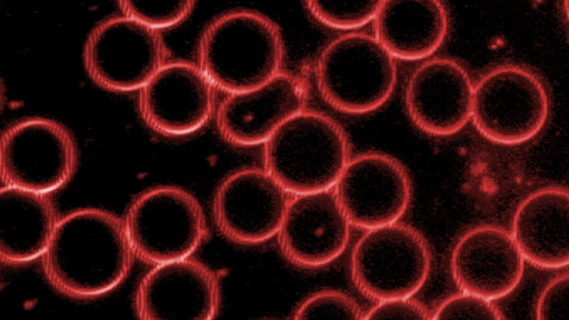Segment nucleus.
<instances>
[{"label": "nucleus", "instance_id": "nucleus-1", "mask_svg": "<svg viewBox=\"0 0 569 320\" xmlns=\"http://www.w3.org/2000/svg\"><path fill=\"white\" fill-rule=\"evenodd\" d=\"M133 257L123 221L108 211L86 208L59 219L42 254V268L61 293L93 298L127 277Z\"/></svg>", "mask_w": 569, "mask_h": 320}, {"label": "nucleus", "instance_id": "nucleus-2", "mask_svg": "<svg viewBox=\"0 0 569 320\" xmlns=\"http://www.w3.org/2000/svg\"><path fill=\"white\" fill-rule=\"evenodd\" d=\"M283 41L279 27L251 10H233L214 19L199 42V67L229 93L258 88L280 72Z\"/></svg>", "mask_w": 569, "mask_h": 320}, {"label": "nucleus", "instance_id": "nucleus-3", "mask_svg": "<svg viewBox=\"0 0 569 320\" xmlns=\"http://www.w3.org/2000/svg\"><path fill=\"white\" fill-rule=\"evenodd\" d=\"M264 143V170L295 194L331 189L349 162L343 129L316 111L295 114Z\"/></svg>", "mask_w": 569, "mask_h": 320}, {"label": "nucleus", "instance_id": "nucleus-4", "mask_svg": "<svg viewBox=\"0 0 569 320\" xmlns=\"http://www.w3.org/2000/svg\"><path fill=\"white\" fill-rule=\"evenodd\" d=\"M316 78L322 98L335 109L361 114L381 107L397 82L395 57L366 33L332 40L320 53Z\"/></svg>", "mask_w": 569, "mask_h": 320}, {"label": "nucleus", "instance_id": "nucleus-5", "mask_svg": "<svg viewBox=\"0 0 569 320\" xmlns=\"http://www.w3.org/2000/svg\"><path fill=\"white\" fill-rule=\"evenodd\" d=\"M123 224L134 257L151 264L188 258L207 232L198 200L171 186L157 187L137 197Z\"/></svg>", "mask_w": 569, "mask_h": 320}, {"label": "nucleus", "instance_id": "nucleus-6", "mask_svg": "<svg viewBox=\"0 0 569 320\" xmlns=\"http://www.w3.org/2000/svg\"><path fill=\"white\" fill-rule=\"evenodd\" d=\"M548 113L542 81L520 66L497 67L473 89V124L495 143L512 146L532 139L543 128Z\"/></svg>", "mask_w": 569, "mask_h": 320}, {"label": "nucleus", "instance_id": "nucleus-7", "mask_svg": "<svg viewBox=\"0 0 569 320\" xmlns=\"http://www.w3.org/2000/svg\"><path fill=\"white\" fill-rule=\"evenodd\" d=\"M430 250L415 228L390 223L368 231L351 254V277L356 287L376 300L409 298L426 282Z\"/></svg>", "mask_w": 569, "mask_h": 320}, {"label": "nucleus", "instance_id": "nucleus-8", "mask_svg": "<svg viewBox=\"0 0 569 320\" xmlns=\"http://www.w3.org/2000/svg\"><path fill=\"white\" fill-rule=\"evenodd\" d=\"M88 74L100 87L140 90L167 62L168 49L154 28L128 16L99 23L84 47Z\"/></svg>", "mask_w": 569, "mask_h": 320}, {"label": "nucleus", "instance_id": "nucleus-9", "mask_svg": "<svg viewBox=\"0 0 569 320\" xmlns=\"http://www.w3.org/2000/svg\"><path fill=\"white\" fill-rule=\"evenodd\" d=\"M77 163L72 136L51 119H26L2 134L0 171L6 186L49 193L69 182Z\"/></svg>", "mask_w": 569, "mask_h": 320}, {"label": "nucleus", "instance_id": "nucleus-10", "mask_svg": "<svg viewBox=\"0 0 569 320\" xmlns=\"http://www.w3.org/2000/svg\"><path fill=\"white\" fill-rule=\"evenodd\" d=\"M335 193L351 224L372 229L397 222L409 206L411 186L397 159L368 152L349 160Z\"/></svg>", "mask_w": 569, "mask_h": 320}, {"label": "nucleus", "instance_id": "nucleus-11", "mask_svg": "<svg viewBox=\"0 0 569 320\" xmlns=\"http://www.w3.org/2000/svg\"><path fill=\"white\" fill-rule=\"evenodd\" d=\"M286 189L266 170L243 169L227 177L213 198V218L228 239L253 244L278 233L288 200Z\"/></svg>", "mask_w": 569, "mask_h": 320}, {"label": "nucleus", "instance_id": "nucleus-12", "mask_svg": "<svg viewBox=\"0 0 569 320\" xmlns=\"http://www.w3.org/2000/svg\"><path fill=\"white\" fill-rule=\"evenodd\" d=\"M213 88L200 67L186 61L166 63L140 89V114L160 134H190L210 120Z\"/></svg>", "mask_w": 569, "mask_h": 320}, {"label": "nucleus", "instance_id": "nucleus-13", "mask_svg": "<svg viewBox=\"0 0 569 320\" xmlns=\"http://www.w3.org/2000/svg\"><path fill=\"white\" fill-rule=\"evenodd\" d=\"M219 306L216 273L189 257L156 264L139 283L134 298L136 312L144 320H210Z\"/></svg>", "mask_w": 569, "mask_h": 320}, {"label": "nucleus", "instance_id": "nucleus-14", "mask_svg": "<svg viewBox=\"0 0 569 320\" xmlns=\"http://www.w3.org/2000/svg\"><path fill=\"white\" fill-rule=\"evenodd\" d=\"M350 224L331 189L296 194L278 231L279 244L292 263L320 267L345 251Z\"/></svg>", "mask_w": 569, "mask_h": 320}, {"label": "nucleus", "instance_id": "nucleus-15", "mask_svg": "<svg viewBox=\"0 0 569 320\" xmlns=\"http://www.w3.org/2000/svg\"><path fill=\"white\" fill-rule=\"evenodd\" d=\"M306 100L303 81L291 73L279 72L258 88L230 93L217 110V127L230 143L259 144L301 112Z\"/></svg>", "mask_w": 569, "mask_h": 320}, {"label": "nucleus", "instance_id": "nucleus-16", "mask_svg": "<svg viewBox=\"0 0 569 320\" xmlns=\"http://www.w3.org/2000/svg\"><path fill=\"white\" fill-rule=\"evenodd\" d=\"M450 267L452 278L462 291L497 300L518 287L525 259L512 234L501 227L483 224L459 239Z\"/></svg>", "mask_w": 569, "mask_h": 320}, {"label": "nucleus", "instance_id": "nucleus-17", "mask_svg": "<svg viewBox=\"0 0 569 320\" xmlns=\"http://www.w3.org/2000/svg\"><path fill=\"white\" fill-rule=\"evenodd\" d=\"M473 86L468 72L449 58L419 66L406 88V107L412 122L433 136L460 131L472 113Z\"/></svg>", "mask_w": 569, "mask_h": 320}, {"label": "nucleus", "instance_id": "nucleus-18", "mask_svg": "<svg viewBox=\"0 0 569 320\" xmlns=\"http://www.w3.org/2000/svg\"><path fill=\"white\" fill-rule=\"evenodd\" d=\"M512 237L533 267L569 266V190L547 187L530 193L515 212Z\"/></svg>", "mask_w": 569, "mask_h": 320}, {"label": "nucleus", "instance_id": "nucleus-19", "mask_svg": "<svg viewBox=\"0 0 569 320\" xmlns=\"http://www.w3.org/2000/svg\"><path fill=\"white\" fill-rule=\"evenodd\" d=\"M448 29L442 0H383L373 19L377 40L403 60L431 56L445 42Z\"/></svg>", "mask_w": 569, "mask_h": 320}, {"label": "nucleus", "instance_id": "nucleus-20", "mask_svg": "<svg viewBox=\"0 0 569 320\" xmlns=\"http://www.w3.org/2000/svg\"><path fill=\"white\" fill-rule=\"evenodd\" d=\"M47 193L4 186L0 190V257L21 264L42 257L58 224Z\"/></svg>", "mask_w": 569, "mask_h": 320}, {"label": "nucleus", "instance_id": "nucleus-21", "mask_svg": "<svg viewBox=\"0 0 569 320\" xmlns=\"http://www.w3.org/2000/svg\"><path fill=\"white\" fill-rule=\"evenodd\" d=\"M311 16L333 29H356L373 20L383 0H305Z\"/></svg>", "mask_w": 569, "mask_h": 320}, {"label": "nucleus", "instance_id": "nucleus-22", "mask_svg": "<svg viewBox=\"0 0 569 320\" xmlns=\"http://www.w3.org/2000/svg\"><path fill=\"white\" fill-rule=\"evenodd\" d=\"M124 13L157 30L179 24L191 12L196 0H118Z\"/></svg>", "mask_w": 569, "mask_h": 320}, {"label": "nucleus", "instance_id": "nucleus-23", "mask_svg": "<svg viewBox=\"0 0 569 320\" xmlns=\"http://www.w3.org/2000/svg\"><path fill=\"white\" fill-rule=\"evenodd\" d=\"M296 319H363L360 307L343 292L325 290L309 297L297 309Z\"/></svg>", "mask_w": 569, "mask_h": 320}, {"label": "nucleus", "instance_id": "nucleus-24", "mask_svg": "<svg viewBox=\"0 0 569 320\" xmlns=\"http://www.w3.org/2000/svg\"><path fill=\"white\" fill-rule=\"evenodd\" d=\"M486 298L465 292L451 296L436 310L433 319H486L499 320L503 316L499 309Z\"/></svg>", "mask_w": 569, "mask_h": 320}, {"label": "nucleus", "instance_id": "nucleus-25", "mask_svg": "<svg viewBox=\"0 0 569 320\" xmlns=\"http://www.w3.org/2000/svg\"><path fill=\"white\" fill-rule=\"evenodd\" d=\"M536 317L539 320L569 319V272L547 283L538 298Z\"/></svg>", "mask_w": 569, "mask_h": 320}, {"label": "nucleus", "instance_id": "nucleus-26", "mask_svg": "<svg viewBox=\"0 0 569 320\" xmlns=\"http://www.w3.org/2000/svg\"><path fill=\"white\" fill-rule=\"evenodd\" d=\"M431 317L428 310L419 302L409 298L381 300L363 317V319H418L426 320Z\"/></svg>", "mask_w": 569, "mask_h": 320}, {"label": "nucleus", "instance_id": "nucleus-27", "mask_svg": "<svg viewBox=\"0 0 569 320\" xmlns=\"http://www.w3.org/2000/svg\"><path fill=\"white\" fill-rule=\"evenodd\" d=\"M563 9H565L567 20L569 21V0H563Z\"/></svg>", "mask_w": 569, "mask_h": 320}]
</instances>
